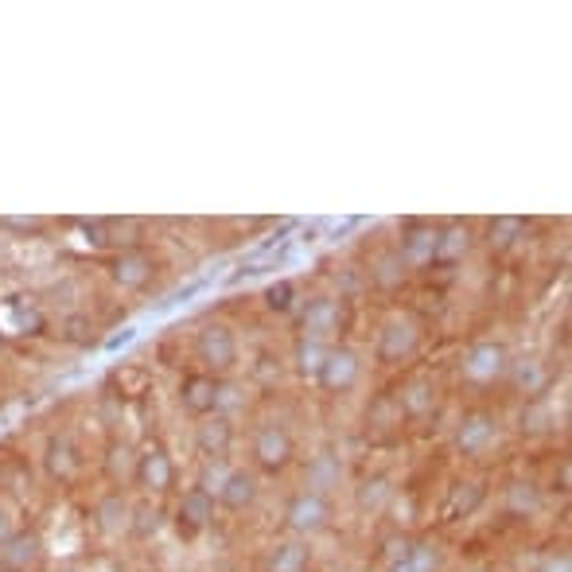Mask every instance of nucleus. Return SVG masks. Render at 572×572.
Here are the masks:
<instances>
[{"label":"nucleus","mask_w":572,"mask_h":572,"mask_svg":"<svg viewBox=\"0 0 572 572\" xmlns=\"http://www.w3.org/2000/svg\"><path fill=\"white\" fill-rule=\"evenodd\" d=\"M506 378L514 382V390L526 397H537L545 394V386H549V370H545V362L537 355H526V358H510V370H506Z\"/></svg>","instance_id":"24"},{"label":"nucleus","mask_w":572,"mask_h":572,"mask_svg":"<svg viewBox=\"0 0 572 572\" xmlns=\"http://www.w3.org/2000/svg\"><path fill=\"white\" fill-rule=\"evenodd\" d=\"M401 261L409 265V269H425L432 265V253H436V226L432 222H409L405 226V234H401Z\"/></svg>","instance_id":"21"},{"label":"nucleus","mask_w":572,"mask_h":572,"mask_svg":"<svg viewBox=\"0 0 572 572\" xmlns=\"http://www.w3.org/2000/svg\"><path fill=\"white\" fill-rule=\"evenodd\" d=\"M499 432V417L491 409H467L456 432H452V448L464 460H475V456H483V452H491L499 444Z\"/></svg>","instance_id":"7"},{"label":"nucleus","mask_w":572,"mask_h":572,"mask_svg":"<svg viewBox=\"0 0 572 572\" xmlns=\"http://www.w3.org/2000/svg\"><path fill=\"white\" fill-rule=\"evenodd\" d=\"M133 467H137V452L129 444H109L106 448V475L117 491H125V483H133Z\"/></svg>","instance_id":"29"},{"label":"nucleus","mask_w":572,"mask_h":572,"mask_svg":"<svg viewBox=\"0 0 572 572\" xmlns=\"http://www.w3.org/2000/svg\"><path fill=\"white\" fill-rule=\"evenodd\" d=\"M331 518H335L331 499H327V495H312V491H296L285 506V526L300 537V541L331 530Z\"/></svg>","instance_id":"6"},{"label":"nucleus","mask_w":572,"mask_h":572,"mask_svg":"<svg viewBox=\"0 0 572 572\" xmlns=\"http://www.w3.org/2000/svg\"><path fill=\"white\" fill-rule=\"evenodd\" d=\"M390 572H444V545L436 537H417L401 557H394Z\"/></svg>","instance_id":"20"},{"label":"nucleus","mask_w":572,"mask_h":572,"mask_svg":"<svg viewBox=\"0 0 572 572\" xmlns=\"http://www.w3.org/2000/svg\"><path fill=\"white\" fill-rule=\"evenodd\" d=\"M218 382L215 374H207V370H191V374H183L179 378V390H176V401L179 409L187 413V417H211L218 409Z\"/></svg>","instance_id":"12"},{"label":"nucleus","mask_w":572,"mask_h":572,"mask_svg":"<svg viewBox=\"0 0 572 572\" xmlns=\"http://www.w3.org/2000/svg\"><path fill=\"white\" fill-rule=\"evenodd\" d=\"M343 475H347L343 456H339V452H331V448H323V452H316V456L308 460V467H304V491H312V495H327V499H331V491H339Z\"/></svg>","instance_id":"19"},{"label":"nucleus","mask_w":572,"mask_h":572,"mask_svg":"<svg viewBox=\"0 0 572 572\" xmlns=\"http://www.w3.org/2000/svg\"><path fill=\"white\" fill-rule=\"evenodd\" d=\"M16 530H20V526H16V514H12L8 506H0V545L16 534Z\"/></svg>","instance_id":"38"},{"label":"nucleus","mask_w":572,"mask_h":572,"mask_svg":"<svg viewBox=\"0 0 572 572\" xmlns=\"http://www.w3.org/2000/svg\"><path fill=\"white\" fill-rule=\"evenodd\" d=\"M358 378H362V355H358L351 343H331L320 374H316V386H320L323 394L339 397L351 394L358 386Z\"/></svg>","instance_id":"5"},{"label":"nucleus","mask_w":572,"mask_h":572,"mask_svg":"<svg viewBox=\"0 0 572 572\" xmlns=\"http://www.w3.org/2000/svg\"><path fill=\"white\" fill-rule=\"evenodd\" d=\"M265 308L277 312V316L292 312L296 308V285L292 281H273V285L265 288Z\"/></svg>","instance_id":"35"},{"label":"nucleus","mask_w":572,"mask_h":572,"mask_svg":"<svg viewBox=\"0 0 572 572\" xmlns=\"http://www.w3.org/2000/svg\"><path fill=\"white\" fill-rule=\"evenodd\" d=\"M308 572H312V569H308Z\"/></svg>","instance_id":"41"},{"label":"nucleus","mask_w":572,"mask_h":572,"mask_svg":"<svg viewBox=\"0 0 572 572\" xmlns=\"http://www.w3.org/2000/svg\"><path fill=\"white\" fill-rule=\"evenodd\" d=\"M522 234H526V222H522V218L502 215L487 226V246H491L495 253H506V250H514V246H518V238H522Z\"/></svg>","instance_id":"30"},{"label":"nucleus","mask_w":572,"mask_h":572,"mask_svg":"<svg viewBox=\"0 0 572 572\" xmlns=\"http://www.w3.org/2000/svg\"><path fill=\"white\" fill-rule=\"evenodd\" d=\"M211 522H215V499L207 491H199V487H187L176 502V534L183 541H191V537L203 534Z\"/></svg>","instance_id":"16"},{"label":"nucleus","mask_w":572,"mask_h":572,"mask_svg":"<svg viewBox=\"0 0 572 572\" xmlns=\"http://www.w3.org/2000/svg\"><path fill=\"white\" fill-rule=\"evenodd\" d=\"M308 561H312V549L308 541H281L273 553H269V572H308Z\"/></svg>","instance_id":"28"},{"label":"nucleus","mask_w":572,"mask_h":572,"mask_svg":"<svg viewBox=\"0 0 572 572\" xmlns=\"http://www.w3.org/2000/svg\"><path fill=\"white\" fill-rule=\"evenodd\" d=\"M195 358H199V362H203V370H207V374H215V378L234 374V370H238V362H242L238 331L222 320H207L203 327H199V335H195Z\"/></svg>","instance_id":"1"},{"label":"nucleus","mask_w":572,"mask_h":572,"mask_svg":"<svg viewBox=\"0 0 572 572\" xmlns=\"http://www.w3.org/2000/svg\"><path fill=\"white\" fill-rule=\"evenodd\" d=\"M0 331L20 335V339H39L47 331V312L36 304V296H8L0 304Z\"/></svg>","instance_id":"10"},{"label":"nucleus","mask_w":572,"mask_h":572,"mask_svg":"<svg viewBox=\"0 0 572 572\" xmlns=\"http://www.w3.org/2000/svg\"><path fill=\"white\" fill-rule=\"evenodd\" d=\"M510 370V347L499 339H483L464 355V378L471 386H495Z\"/></svg>","instance_id":"8"},{"label":"nucleus","mask_w":572,"mask_h":572,"mask_svg":"<svg viewBox=\"0 0 572 572\" xmlns=\"http://www.w3.org/2000/svg\"><path fill=\"white\" fill-rule=\"evenodd\" d=\"M234 440H238L234 417H226V413L199 417V425H195V452H199L207 464H222V460L230 456Z\"/></svg>","instance_id":"11"},{"label":"nucleus","mask_w":572,"mask_h":572,"mask_svg":"<svg viewBox=\"0 0 572 572\" xmlns=\"http://www.w3.org/2000/svg\"><path fill=\"white\" fill-rule=\"evenodd\" d=\"M43 226H47V218H39V215H32V218L4 215V218H0V230H12V234H20V238H28V234H39Z\"/></svg>","instance_id":"37"},{"label":"nucleus","mask_w":572,"mask_h":572,"mask_svg":"<svg viewBox=\"0 0 572 572\" xmlns=\"http://www.w3.org/2000/svg\"><path fill=\"white\" fill-rule=\"evenodd\" d=\"M82 467H86V456H82V448H78V440H74L71 432H51L47 444H43V471H47V479L51 483H74L82 475Z\"/></svg>","instance_id":"9"},{"label":"nucleus","mask_w":572,"mask_h":572,"mask_svg":"<svg viewBox=\"0 0 572 572\" xmlns=\"http://www.w3.org/2000/svg\"><path fill=\"white\" fill-rule=\"evenodd\" d=\"M534 572H572V553L565 545H561V549H549V553H541Z\"/></svg>","instance_id":"36"},{"label":"nucleus","mask_w":572,"mask_h":572,"mask_svg":"<svg viewBox=\"0 0 572 572\" xmlns=\"http://www.w3.org/2000/svg\"><path fill=\"white\" fill-rule=\"evenodd\" d=\"M0 347H4V331H0Z\"/></svg>","instance_id":"40"},{"label":"nucleus","mask_w":572,"mask_h":572,"mask_svg":"<svg viewBox=\"0 0 572 572\" xmlns=\"http://www.w3.org/2000/svg\"><path fill=\"white\" fill-rule=\"evenodd\" d=\"M483 502H487V483H479V479H464V483H456V487H452L444 514H448L452 522H460V518H471Z\"/></svg>","instance_id":"26"},{"label":"nucleus","mask_w":572,"mask_h":572,"mask_svg":"<svg viewBox=\"0 0 572 572\" xmlns=\"http://www.w3.org/2000/svg\"><path fill=\"white\" fill-rule=\"evenodd\" d=\"M327 347H331V343H316V339H296V351H292L296 374H300V378H308V382H316V374H320L323 358H327Z\"/></svg>","instance_id":"31"},{"label":"nucleus","mask_w":572,"mask_h":572,"mask_svg":"<svg viewBox=\"0 0 572 572\" xmlns=\"http://www.w3.org/2000/svg\"><path fill=\"white\" fill-rule=\"evenodd\" d=\"M394 499V479L390 475H370L355 487V506L362 514H378L386 510V502Z\"/></svg>","instance_id":"27"},{"label":"nucleus","mask_w":572,"mask_h":572,"mask_svg":"<svg viewBox=\"0 0 572 572\" xmlns=\"http://www.w3.org/2000/svg\"><path fill=\"white\" fill-rule=\"evenodd\" d=\"M55 572H86V569H78V565H63V569H55Z\"/></svg>","instance_id":"39"},{"label":"nucleus","mask_w":572,"mask_h":572,"mask_svg":"<svg viewBox=\"0 0 572 572\" xmlns=\"http://www.w3.org/2000/svg\"><path fill=\"white\" fill-rule=\"evenodd\" d=\"M152 273H156V261L141 246H125L121 253H113V261H109V281L121 292H141L152 281Z\"/></svg>","instance_id":"14"},{"label":"nucleus","mask_w":572,"mask_h":572,"mask_svg":"<svg viewBox=\"0 0 572 572\" xmlns=\"http://www.w3.org/2000/svg\"><path fill=\"white\" fill-rule=\"evenodd\" d=\"M397 409H401V417H413V421L429 417L436 409V382L432 378H409L397 394Z\"/></svg>","instance_id":"23"},{"label":"nucleus","mask_w":572,"mask_h":572,"mask_svg":"<svg viewBox=\"0 0 572 572\" xmlns=\"http://www.w3.org/2000/svg\"><path fill=\"white\" fill-rule=\"evenodd\" d=\"M502 510H506L510 518L530 522V518H537V514L545 510V491L537 487L534 479H514V483H506V491H502Z\"/></svg>","instance_id":"22"},{"label":"nucleus","mask_w":572,"mask_h":572,"mask_svg":"<svg viewBox=\"0 0 572 572\" xmlns=\"http://www.w3.org/2000/svg\"><path fill=\"white\" fill-rule=\"evenodd\" d=\"M370 273H374V281H378L382 288H397L405 277H409V265L401 261V253L397 250H386L378 261H374V269H370Z\"/></svg>","instance_id":"32"},{"label":"nucleus","mask_w":572,"mask_h":572,"mask_svg":"<svg viewBox=\"0 0 572 572\" xmlns=\"http://www.w3.org/2000/svg\"><path fill=\"white\" fill-rule=\"evenodd\" d=\"M296 460V436L285 421H261L253 432V471L265 475H285Z\"/></svg>","instance_id":"3"},{"label":"nucleus","mask_w":572,"mask_h":572,"mask_svg":"<svg viewBox=\"0 0 572 572\" xmlns=\"http://www.w3.org/2000/svg\"><path fill=\"white\" fill-rule=\"evenodd\" d=\"M43 537L36 530H16L0 545V572H36L43 565Z\"/></svg>","instance_id":"17"},{"label":"nucleus","mask_w":572,"mask_h":572,"mask_svg":"<svg viewBox=\"0 0 572 572\" xmlns=\"http://www.w3.org/2000/svg\"><path fill=\"white\" fill-rule=\"evenodd\" d=\"M63 339H67L71 347H90V339H94V320H90L86 312H71V316L63 320Z\"/></svg>","instance_id":"33"},{"label":"nucleus","mask_w":572,"mask_h":572,"mask_svg":"<svg viewBox=\"0 0 572 572\" xmlns=\"http://www.w3.org/2000/svg\"><path fill=\"white\" fill-rule=\"evenodd\" d=\"M257 499H261V475L253 467H230L222 487H218L215 506L230 510V514H246L257 506Z\"/></svg>","instance_id":"13"},{"label":"nucleus","mask_w":572,"mask_h":572,"mask_svg":"<svg viewBox=\"0 0 572 572\" xmlns=\"http://www.w3.org/2000/svg\"><path fill=\"white\" fill-rule=\"evenodd\" d=\"M176 460H172V452L160 444V440H152V444H144L141 452H137V467H133V487H141L148 499H164V495H172L176 491Z\"/></svg>","instance_id":"4"},{"label":"nucleus","mask_w":572,"mask_h":572,"mask_svg":"<svg viewBox=\"0 0 572 572\" xmlns=\"http://www.w3.org/2000/svg\"><path fill=\"white\" fill-rule=\"evenodd\" d=\"M467 250H471V226L452 222V226L436 230V253H432L436 265H456L467 257Z\"/></svg>","instance_id":"25"},{"label":"nucleus","mask_w":572,"mask_h":572,"mask_svg":"<svg viewBox=\"0 0 572 572\" xmlns=\"http://www.w3.org/2000/svg\"><path fill=\"white\" fill-rule=\"evenodd\" d=\"M343 323V312L331 296H312L300 312V339H316V343H331L335 331Z\"/></svg>","instance_id":"18"},{"label":"nucleus","mask_w":572,"mask_h":572,"mask_svg":"<svg viewBox=\"0 0 572 572\" xmlns=\"http://www.w3.org/2000/svg\"><path fill=\"white\" fill-rule=\"evenodd\" d=\"M421 339H425V331H421L417 316H409V312H390V316L382 320V327H378L374 355H378L382 366L409 362V358L421 351Z\"/></svg>","instance_id":"2"},{"label":"nucleus","mask_w":572,"mask_h":572,"mask_svg":"<svg viewBox=\"0 0 572 572\" xmlns=\"http://www.w3.org/2000/svg\"><path fill=\"white\" fill-rule=\"evenodd\" d=\"M90 522H94V530L109 541H117V537L129 534V526H133V502L125 491H106L102 499L94 502V510H90Z\"/></svg>","instance_id":"15"},{"label":"nucleus","mask_w":572,"mask_h":572,"mask_svg":"<svg viewBox=\"0 0 572 572\" xmlns=\"http://www.w3.org/2000/svg\"><path fill=\"white\" fill-rule=\"evenodd\" d=\"M160 510H156V502H144V506H133V526H129V534L133 537H156L160 534Z\"/></svg>","instance_id":"34"}]
</instances>
